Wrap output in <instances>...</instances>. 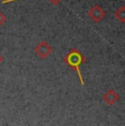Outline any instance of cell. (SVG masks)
Listing matches in <instances>:
<instances>
[{
  "label": "cell",
  "instance_id": "cell-3",
  "mask_svg": "<svg viewBox=\"0 0 125 126\" xmlns=\"http://www.w3.org/2000/svg\"><path fill=\"white\" fill-rule=\"evenodd\" d=\"M88 16L93 22L99 23L101 20L105 16V11L102 9V7L99 6V4H95L92 8L90 9V11L88 12Z\"/></svg>",
  "mask_w": 125,
  "mask_h": 126
},
{
  "label": "cell",
  "instance_id": "cell-2",
  "mask_svg": "<svg viewBox=\"0 0 125 126\" xmlns=\"http://www.w3.org/2000/svg\"><path fill=\"white\" fill-rule=\"evenodd\" d=\"M34 52H35V54H36L38 57H41V58L44 59V58H47L50 54H52L53 47L47 42L42 41V42H41L40 44L34 48Z\"/></svg>",
  "mask_w": 125,
  "mask_h": 126
},
{
  "label": "cell",
  "instance_id": "cell-8",
  "mask_svg": "<svg viewBox=\"0 0 125 126\" xmlns=\"http://www.w3.org/2000/svg\"><path fill=\"white\" fill-rule=\"evenodd\" d=\"M2 62H3V57H2V56H1V55H0V64H1V63H2Z\"/></svg>",
  "mask_w": 125,
  "mask_h": 126
},
{
  "label": "cell",
  "instance_id": "cell-1",
  "mask_svg": "<svg viewBox=\"0 0 125 126\" xmlns=\"http://www.w3.org/2000/svg\"><path fill=\"white\" fill-rule=\"evenodd\" d=\"M62 60L68 65L73 70H75L78 75V78H79V81L82 86H85V81H83V78H82V75H81V71H80V66L86 63V57L79 52L78 48H73L69 53H67L64 57H62Z\"/></svg>",
  "mask_w": 125,
  "mask_h": 126
},
{
  "label": "cell",
  "instance_id": "cell-6",
  "mask_svg": "<svg viewBox=\"0 0 125 126\" xmlns=\"http://www.w3.org/2000/svg\"><path fill=\"white\" fill-rule=\"evenodd\" d=\"M14 1H18V0H2L1 3L2 4H6V3H9V2H14ZM49 1L52 2L53 4H58L62 0H49Z\"/></svg>",
  "mask_w": 125,
  "mask_h": 126
},
{
  "label": "cell",
  "instance_id": "cell-4",
  "mask_svg": "<svg viewBox=\"0 0 125 126\" xmlns=\"http://www.w3.org/2000/svg\"><path fill=\"white\" fill-rule=\"evenodd\" d=\"M120 96L119 94L116 93V91L113 90V89H110L103 94V101L108 104V105H114L115 103L119 101Z\"/></svg>",
  "mask_w": 125,
  "mask_h": 126
},
{
  "label": "cell",
  "instance_id": "cell-7",
  "mask_svg": "<svg viewBox=\"0 0 125 126\" xmlns=\"http://www.w3.org/2000/svg\"><path fill=\"white\" fill-rule=\"evenodd\" d=\"M7 21V18H6V16H4L3 13H2L1 11H0V26L2 25V24H3L4 22H6Z\"/></svg>",
  "mask_w": 125,
  "mask_h": 126
},
{
  "label": "cell",
  "instance_id": "cell-5",
  "mask_svg": "<svg viewBox=\"0 0 125 126\" xmlns=\"http://www.w3.org/2000/svg\"><path fill=\"white\" fill-rule=\"evenodd\" d=\"M114 16L121 23H124L125 22V7L124 6L120 7L119 10H116L114 12Z\"/></svg>",
  "mask_w": 125,
  "mask_h": 126
}]
</instances>
